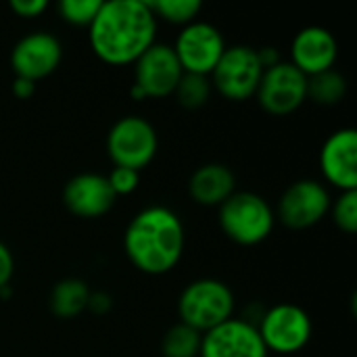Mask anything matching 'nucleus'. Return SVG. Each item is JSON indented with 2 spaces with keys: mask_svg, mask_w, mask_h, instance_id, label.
I'll return each mask as SVG.
<instances>
[{
  "mask_svg": "<svg viewBox=\"0 0 357 357\" xmlns=\"http://www.w3.org/2000/svg\"><path fill=\"white\" fill-rule=\"evenodd\" d=\"M157 17L144 0L102 2L88 25L90 48L107 65H134L157 36Z\"/></svg>",
  "mask_w": 357,
  "mask_h": 357,
  "instance_id": "nucleus-1",
  "label": "nucleus"
},
{
  "mask_svg": "<svg viewBox=\"0 0 357 357\" xmlns=\"http://www.w3.org/2000/svg\"><path fill=\"white\" fill-rule=\"evenodd\" d=\"M186 232L180 215L165 205H151L138 211L126 232L123 251L130 264L149 276L172 272L184 253Z\"/></svg>",
  "mask_w": 357,
  "mask_h": 357,
  "instance_id": "nucleus-2",
  "label": "nucleus"
},
{
  "mask_svg": "<svg viewBox=\"0 0 357 357\" xmlns=\"http://www.w3.org/2000/svg\"><path fill=\"white\" fill-rule=\"evenodd\" d=\"M218 220L222 232L236 245L253 247L264 243L276 224L272 205L257 192L236 190L220 207Z\"/></svg>",
  "mask_w": 357,
  "mask_h": 357,
  "instance_id": "nucleus-3",
  "label": "nucleus"
},
{
  "mask_svg": "<svg viewBox=\"0 0 357 357\" xmlns=\"http://www.w3.org/2000/svg\"><path fill=\"white\" fill-rule=\"evenodd\" d=\"M178 314L182 324L205 335L234 318V293L218 278H199L180 293Z\"/></svg>",
  "mask_w": 357,
  "mask_h": 357,
  "instance_id": "nucleus-4",
  "label": "nucleus"
},
{
  "mask_svg": "<svg viewBox=\"0 0 357 357\" xmlns=\"http://www.w3.org/2000/svg\"><path fill=\"white\" fill-rule=\"evenodd\" d=\"M159 151V136L153 123L140 115H128L113 123L107 134V153L115 167L142 172Z\"/></svg>",
  "mask_w": 357,
  "mask_h": 357,
  "instance_id": "nucleus-5",
  "label": "nucleus"
},
{
  "mask_svg": "<svg viewBox=\"0 0 357 357\" xmlns=\"http://www.w3.org/2000/svg\"><path fill=\"white\" fill-rule=\"evenodd\" d=\"M264 67L257 56V48L247 44L226 46L222 59L209 75L211 88L232 102H243L255 96Z\"/></svg>",
  "mask_w": 357,
  "mask_h": 357,
  "instance_id": "nucleus-6",
  "label": "nucleus"
},
{
  "mask_svg": "<svg viewBox=\"0 0 357 357\" xmlns=\"http://www.w3.org/2000/svg\"><path fill=\"white\" fill-rule=\"evenodd\" d=\"M257 331L268 354L293 356L307 347L312 341L314 324L301 305L278 303L261 316Z\"/></svg>",
  "mask_w": 357,
  "mask_h": 357,
  "instance_id": "nucleus-7",
  "label": "nucleus"
},
{
  "mask_svg": "<svg viewBox=\"0 0 357 357\" xmlns=\"http://www.w3.org/2000/svg\"><path fill=\"white\" fill-rule=\"evenodd\" d=\"M184 71L178 56L169 44L155 42L136 63H134V84L132 98H165L176 92Z\"/></svg>",
  "mask_w": 357,
  "mask_h": 357,
  "instance_id": "nucleus-8",
  "label": "nucleus"
},
{
  "mask_svg": "<svg viewBox=\"0 0 357 357\" xmlns=\"http://www.w3.org/2000/svg\"><path fill=\"white\" fill-rule=\"evenodd\" d=\"M172 48L184 73L209 77L226 50V40L215 25L192 21L180 29Z\"/></svg>",
  "mask_w": 357,
  "mask_h": 357,
  "instance_id": "nucleus-9",
  "label": "nucleus"
},
{
  "mask_svg": "<svg viewBox=\"0 0 357 357\" xmlns=\"http://www.w3.org/2000/svg\"><path fill=\"white\" fill-rule=\"evenodd\" d=\"M331 192L318 180H297L280 197L276 218L291 230H307L331 211Z\"/></svg>",
  "mask_w": 357,
  "mask_h": 357,
  "instance_id": "nucleus-10",
  "label": "nucleus"
},
{
  "mask_svg": "<svg viewBox=\"0 0 357 357\" xmlns=\"http://www.w3.org/2000/svg\"><path fill=\"white\" fill-rule=\"evenodd\" d=\"M255 96L266 113L274 117L291 115L307 100V77L295 65L280 61L264 69Z\"/></svg>",
  "mask_w": 357,
  "mask_h": 357,
  "instance_id": "nucleus-11",
  "label": "nucleus"
},
{
  "mask_svg": "<svg viewBox=\"0 0 357 357\" xmlns=\"http://www.w3.org/2000/svg\"><path fill=\"white\" fill-rule=\"evenodd\" d=\"M63 59V46L56 36L50 31H31L23 36L13 52H10V67L15 77H23L29 82H40L56 71Z\"/></svg>",
  "mask_w": 357,
  "mask_h": 357,
  "instance_id": "nucleus-12",
  "label": "nucleus"
},
{
  "mask_svg": "<svg viewBox=\"0 0 357 357\" xmlns=\"http://www.w3.org/2000/svg\"><path fill=\"white\" fill-rule=\"evenodd\" d=\"M199 357H270V354L259 337L257 324L230 318L203 335Z\"/></svg>",
  "mask_w": 357,
  "mask_h": 357,
  "instance_id": "nucleus-13",
  "label": "nucleus"
},
{
  "mask_svg": "<svg viewBox=\"0 0 357 357\" xmlns=\"http://www.w3.org/2000/svg\"><path fill=\"white\" fill-rule=\"evenodd\" d=\"M320 172L341 192L357 190V132L354 128H341L324 140Z\"/></svg>",
  "mask_w": 357,
  "mask_h": 357,
  "instance_id": "nucleus-14",
  "label": "nucleus"
},
{
  "mask_svg": "<svg viewBox=\"0 0 357 357\" xmlns=\"http://www.w3.org/2000/svg\"><path fill=\"white\" fill-rule=\"evenodd\" d=\"M117 197L109 186L107 176L100 174H77L63 188V203L69 213L82 220H96L109 213Z\"/></svg>",
  "mask_w": 357,
  "mask_h": 357,
  "instance_id": "nucleus-15",
  "label": "nucleus"
},
{
  "mask_svg": "<svg viewBox=\"0 0 357 357\" xmlns=\"http://www.w3.org/2000/svg\"><path fill=\"white\" fill-rule=\"evenodd\" d=\"M339 56L337 38L320 25L303 27L291 42V65H295L305 77L335 69Z\"/></svg>",
  "mask_w": 357,
  "mask_h": 357,
  "instance_id": "nucleus-16",
  "label": "nucleus"
},
{
  "mask_svg": "<svg viewBox=\"0 0 357 357\" xmlns=\"http://www.w3.org/2000/svg\"><path fill=\"white\" fill-rule=\"evenodd\" d=\"M188 192L197 205L220 207L232 192H236V178L224 163H205L192 172Z\"/></svg>",
  "mask_w": 357,
  "mask_h": 357,
  "instance_id": "nucleus-17",
  "label": "nucleus"
},
{
  "mask_svg": "<svg viewBox=\"0 0 357 357\" xmlns=\"http://www.w3.org/2000/svg\"><path fill=\"white\" fill-rule=\"evenodd\" d=\"M90 287L82 278H63L50 291V312L61 320H73L88 310Z\"/></svg>",
  "mask_w": 357,
  "mask_h": 357,
  "instance_id": "nucleus-18",
  "label": "nucleus"
},
{
  "mask_svg": "<svg viewBox=\"0 0 357 357\" xmlns=\"http://www.w3.org/2000/svg\"><path fill=\"white\" fill-rule=\"evenodd\" d=\"M347 94V79L337 69H328L324 73L307 77V98L318 105L333 107L339 105Z\"/></svg>",
  "mask_w": 357,
  "mask_h": 357,
  "instance_id": "nucleus-19",
  "label": "nucleus"
},
{
  "mask_svg": "<svg viewBox=\"0 0 357 357\" xmlns=\"http://www.w3.org/2000/svg\"><path fill=\"white\" fill-rule=\"evenodd\" d=\"M201 341H203L201 333L178 322L165 333L161 351H163V357H199Z\"/></svg>",
  "mask_w": 357,
  "mask_h": 357,
  "instance_id": "nucleus-20",
  "label": "nucleus"
},
{
  "mask_svg": "<svg viewBox=\"0 0 357 357\" xmlns=\"http://www.w3.org/2000/svg\"><path fill=\"white\" fill-rule=\"evenodd\" d=\"M157 21H167L174 25H188L192 21H197L203 4L199 0H157V2H149Z\"/></svg>",
  "mask_w": 357,
  "mask_h": 357,
  "instance_id": "nucleus-21",
  "label": "nucleus"
},
{
  "mask_svg": "<svg viewBox=\"0 0 357 357\" xmlns=\"http://www.w3.org/2000/svg\"><path fill=\"white\" fill-rule=\"evenodd\" d=\"M211 90L213 88L207 75L184 73L174 94L184 109H201L203 105H207Z\"/></svg>",
  "mask_w": 357,
  "mask_h": 357,
  "instance_id": "nucleus-22",
  "label": "nucleus"
},
{
  "mask_svg": "<svg viewBox=\"0 0 357 357\" xmlns=\"http://www.w3.org/2000/svg\"><path fill=\"white\" fill-rule=\"evenodd\" d=\"M333 222L339 230L345 234H356L357 232V190L341 192L333 203L331 211Z\"/></svg>",
  "mask_w": 357,
  "mask_h": 357,
  "instance_id": "nucleus-23",
  "label": "nucleus"
},
{
  "mask_svg": "<svg viewBox=\"0 0 357 357\" xmlns=\"http://www.w3.org/2000/svg\"><path fill=\"white\" fill-rule=\"evenodd\" d=\"M100 0H61L59 2V15L63 17V21L77 25V27H88L98 8H100Z\"/></svg>",
  "mask_w": 357,
  "mask_h": 357,
  "instance_id": "nucleus-24",
  "label": "nucleus"
},
{
  "mask_svg": "<svg viewBox=\"0 0 357 357\" xmlns=\"http://www.w3.org/2000/svg\"><path fill=\"white\" fill-rule=\"evenodd\" d=\"M107 180H109V186L115 192V197H126L138 188L140 174L134 169H128V167H113L111 174L107 176Z\"/></svg>",
  "mask_w": 357,
  "mask_h": 357,
  "instance_id": "nucleus-25",
  "label": "nucleus"
},
{
  "mask_svg": "<svg viewBox=\"0 0 357 357\" xmlns=\"http://www.w3.org/2000/svg\"><path fill=\"white\" fill-rule=\"evenodd\" d=\"M48 0H10V10L23 19H36L46 13Z\"/></svg>",
  "mask_w": 357,
  "mask_h": 357,
  "instance_id": "nucleus-26",
  "label": "nucleus"
},
{
  "mask_svg": "<svg viewBox=\"0 0 357 357\" xmlns=\"http://www.w3.org/2000/svg\"><path fill=\"white\" fill-rule=\"evenodd\" d=\"M15 274V259L10 249L0 241V289L10 284V278Z\"/></svg>",
  "mask_w": 357,
  "mask_h": 357,
  "instance_id": "nucleus-27",
  "label": "nucleus"
},
{
  "mask_svg": "<svg viewBox=\"0 0 357 357\" xmlns=\"http://www.w3.org/2000/svg\"><path fill=\"white\" fill-rule=\"evenodd\" d=\"M113 301H111V295L102 293V291H94L90 293V299H88V312L96 314V316H102L111 310Z\"/></svg>",
  "mask_w": 357,
  "mask_h": 357,
  "instance_id": "nucleus-28",
  "label": "nucleus"
},
{
  "mask_svg": "<svg viewBox=\"0 0 357 357\" xmlns=\"http://www.w3.org/2000/svg\"><path fill=\"white\" fill-rule=\"evenodd\" d=\"M13 94L21 100H27L36 94V82H29V79H23V77H15V84H13Z\"/></svg>",
  "mask_w": 357,
  "mask_h": 357,
  "instance_id": "nucleus-29",
  "label": "nucleus"
}]
</instances>
